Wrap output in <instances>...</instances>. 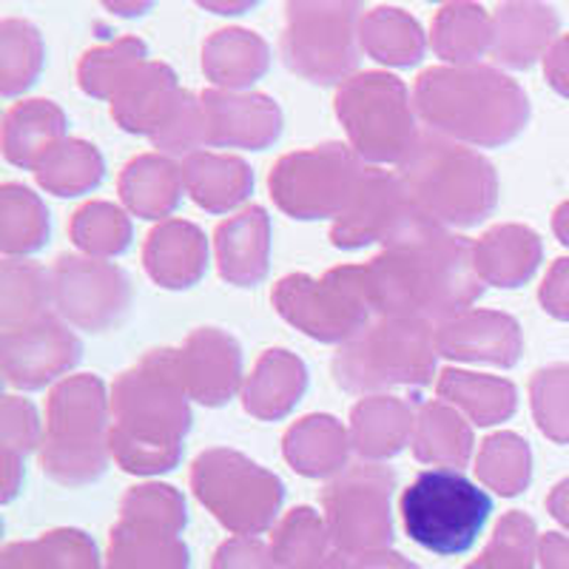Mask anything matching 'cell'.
Here are the masks:
<instances>
[{
  "mask_svg": "<svg viewBox=\"0 0 569 569\" xmlns=\"http://www.w3.org/2000/svg\"><path fill=\"white\" fill-rule=\"evenodd\" d=\"M492 498L456 470H427L401 496L405 530L436 556H465L490 521Z\"/></svg>",
  "mask_w": 569,
  "mask_h": 569,
  "instance_id": "6da1fadb",
  "label": "cell"
},
{
  "mask_svg": "<svg viewBox=\"0 0 569 569\" xmlns=\"http://www.w3.org/2000/svg\"><path fill=\"white\" fill-rule=\"evenodd\" d=\"M552 510H556V516L569 527V481H563L556 490V496H552Z\"/></svg>",
  "mask_w": 569,
  "mask_h": 569,
  "instance_id": "8992f818",
  "label": "cell"
},
{
  "mask_svg": "<svg viewBox=\"0 0 569 569\" xmlns=\"http://www.w3.org/2000/svg\"><path fill=\"white\" fill-rule=\"evenodd\" d=\"M538 396H541L538 410H541L543 430L558 441H569V368L543 373Z\"/></svg>",
  "mask_w": 569,
  "mask_h": 569,
  "instance_id": "7a4b0ae2",
  "label": "cell"
},
{
  "mask_svg": "<svg viewBox=\"0 0 569 569\" xmlns=\"http://www.w3.org/2000/svg\"><path fill=\"white\" fill-rule=\"evenodd\" d=\"M550 80L561 94L569 98V38H563L561 43L552 49L550 54Z\"/></svg>",
  "mask_w": 569,
  "mask_h": 569,
  "instance_id": "277c9868",
  "label": "cell"
},
{
  "mask_svg": "<svg viewBox=\"0 0 569 569\" xmlns=\"http://www.w3.org/2000/svg\"><path fill=\"white\" fill-rule=\"evenodd\" d=\"M543 305L556 317L569 319V259H561L552 268L550 279H547V288H543Z\"/></svg>",
  "mask_w": 569,
  "mask_h": 569,
  "instance_id": "3957f363",
  "label": "cell"
},
{
  "mask_svg": "<svg viewBox=\"0 0 569 569\" xmlns=\"http://www.w3.org/2000/svg\"><path fill=\"white\" fill-rule=\"evenodd\" d=\"M556 228H558V233H561V240L569 246V202L561 208V211H558Z\"/></svg>",
  "mask_w": 569,
  "mask_h": 569,
  "instance_id": "52a82bcc",
  "label": "cell"
},
{
  "mask_svg": "<svg viewBox=\"0 0 569 569\" xmlns=\"http://www.w3.org/2000/svg\"><path fill=\"white\" fill-rule=\"evenodd\" d=\"M543 563L547 569H569V541L561 536H550L543 541Z\"/></svg>",
  "mask_w": 569,
  "mask_h": 569,
  "instance_id": "5b68a950",
  "label": "cell"
}]
</instances>
